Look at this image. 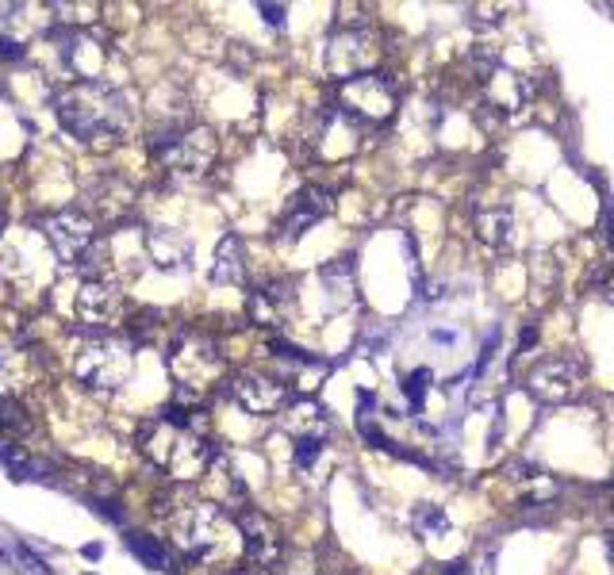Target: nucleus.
Instances as JSON below:
<instances>
[{
  "instance_id": "0eeeda50",
  "label": "nucleus",
  "mask_w": 614,
  "mask_h": 575,
  "mask_svg": "<svg viewBox=\"0 0 614 575\" xmlns=\"http://www.w3.org/2000/svg\"><path fill=\"white\" fill-rule=\"evenodd\" d=\"M376 62H380V39H376L368 27H346V31L326 39L323 65H326L331 77L354 81V77H361V73H373Z\"/></svg>"
},
{
  "instance_id": "473e14b6",
  "label": "nucleus",
  "mask_w": 614,
  "mask_h": 575,
  "mask_svg": "<svg viewBox=\"0 0 614 575\" xmlns=\"http://www.w3.org/2000/svg\"><path fill=\"white\" fill-rule=\"evenodd\" d=\"M603 295L614 303V269H607V273H603Z\"/></svg>"
},
{
  "instance_id": "393cba45",
  "label": "nucleus",
  "mask_w": 614,
  "mask_h": 575,
  "mask_svg": "<svg viewBox=\"0 0 614 575\" xmlns=\"http://www.w3.org/2000/svg\"><path fill=\"white\" fill-rule=\"evenodd\" d=\"M0 464H4L8 475H12V480H20V483L39 480V464L23 453L20 445H12V441H0Z\"/></svg>"
},
{
  "instance_id": "4be33fe9",
  "label": "nucleus",
  "mask_w": 614,
  "mask_h": 575,
  "mask_svg": "<svg viewBox=\"0 0 614 575\" xmlns=\"http://www.w3.org/2000/svg\"><path fill=\"white\" fill-rule=\"evenodd\" d=\"M476 234L480 242L491 245V250H507V245L514 242V219L511 211L495 208V211H480L476 215Z\"/></svg>"
},
{
  "instance_id": "f704fd0d",
  "label": "nucleus",
  "mask_w": 614,
  "mask_h": 575,
  "mask_svg": "<svg viewBox=\"0 0 614 575\" xmlns=\"http://www.w3.org/2000/svg\"><path fill=\"white\" fill-rule=\"evenodd\" d=\"M81 553H85V560H100V556H104V545H85Z\"/></svg>"
},
{
  "instance_id": "72a5a7b5",
  "label": "nucleus",
  "mask_w": 614,
  "mask_h": 575,
  "mask_svg": "<svg viewBox=\"0 0 614 575\" xmlns=\"http://www.w3.org/2000/svg\"><path fill=\"white\" fill-rule=\"evenodd\" d=\"M534 341H538V330H534V326H526V330H522V338H519V349H530Z\"/></svg>"
},
{
  "instance_id": "c85d7f7f",
  "label": "nucleus",
  "mask_w": 614,
  "mask_h": 575,
  "mask_svg": "<svg viewBox=\"0 0 614 575\" xmlns=\"http://www.w3.org/2000/svg\"><path fill=\"white\" fill-rule=\"evenodd\" d=\"M319 453H323V438H296V449H292V456H296V468H307L319 460Z\"/></svg>"
},
{
  "instance_id": "c756f323",
  "label": "nucleus",
  "mask_w": 614,
  "mask_h": 575,
  "mask_svg": "<svg viewBox=\"0 0 614 575\" xmlns=\"http://www.w3.org/2000/svg\"><path fill=\"white\" fill-rule=\"evenodd\" d=\"M88 506H93L96 514H104L108 522H123V510L119 503H112V499H88Z\"/></svg>"
},
{
  "instance_id": "6ab92c4d",
  "label": "nucleus",
  "mask_w": 614,
  "mask_h": 575,
  "mask_svg": "<svg viewBox=\"0 0 614 575\" xmlns=\"http://www.w3.org/2000/svg\"><path fill=\"white\" fill-rule=\"evenodd\" d=\"M146 253L154 257V265L161 269H181L188 257H192V245H188L185 234L161 226V230H146Z\"/></svg>"
},
{
  "instance_id": "bb28decb",
  "label": "nucleus",
  "mask_w": 614,
  "mask_h": 575,
  "mask_svg": "<svg viewBox=\"0 0 614 575\" xmlns=\"http://www.w3.org/2000/svg\"><path fill=\"white\" fill-rule=\"evenodd\" d=\"M430 380H434L430 368H415V372L403 376V395H407V402H411V407H422V402H427Z\"/></svg>"
},
{
  "instance_id": "7ed1b4c3",
  "label": "nucleus",
  "mask_w": 614,
  "mask_h": 575,
  "mask_svg": "<svg viewBox=\"0 0 614 575\" xmlns=\"http://www.w3.org/2000/svg\"><path fill=\"white\" fill-rule=\"evenodd\" d=\"M138 449H142V456L150 460L158 472H166L169 480H177V483L200 480V475L208 472L211 456H215L200 433L181 430V426L166 422V418H158V414L146 418V422L138 426Z\"/></svg>"
},
{
  "instance_id": "9b49d317",
  "label": "nucleus",
  "mask_w": 614,
  "mask_h": 575,
  "mask_svg": "<svg viewBox=\"0 0 614 575\" xmlns=\"http://www.w3.org/2000/svg\"><path fill=\"white\" fill-rule=\"evenodd\" d=\"M131 208H135V184L116 177V172H100L85 188V215L93 223L100 219L104 226H119L131 215Z\"/></svg>"
},
{
  "instance_id": "20e7f679",
  "label": "nucleus",
  "mask_w": 614,
  "mask_h": 575,
  "mask_svg": "<svg viewBox=\"0 0 614 575\" xmlns=\"http://www.w3.org/2000/svg\"><path fill=\"white\" fill-rule=\"evenodd\" d=\"M166 368L177 380L173 402L177 407H188V410H200L211 384H219V376H223V353H219V345L208 334L177 330V338L166 349Z\"/></svg>"
},
{
  "instance_id": "cd10ccee",
  "label": "nucleus",
  "mask_w": 614,
  "mask_h": 575,
  "mask_svg": "<svg viewBox=\"0 0 614 575\" xmlns=\"http://www.w3.org/2000/svg\"><path fill=\"white\" fill-rule=\"evenodd\" d=\"M411 522H415V529H419V533H441L449 525L446 514H441V506H434V503H419V506H415Z\"/></svg>"
},
{
  "instance_id": "2eb2a0df",
  "label": "nucleus",
  "mask_w": 614,
  "mask_h": 575,
  "mask_svg": "<svg viewBox=\"0 0 614 575\" xmlns=\"http://www.w3.org/2000/svg\"><path fill=\"white\" fill-rule=\"evenodd\" d=\"M250 318L258 326H269V330H276V326H288V318L296 315V284L292 280H269L261 284L258 292H250Z\"/></svg>"
},
{
  "instance_id": "aec40b11",
  "label": "nucleus",
  "mask_w": 614,
  "mask_h": 575,
  "mask_svg": "<svg viewBox=\"0 0 614 575\" xmlns=\"http://www.w3.org/2000/svg\"><path fill=\"white\" fill-rule=\"evenodd\" d=\"M211 280L215 284H242L246 280V253L239 234H223L215 245V261H211Z\"/></svg>"
},
{
  "instance_id": "5701e85b",
  "label": "nucleus",
  "mask_w": 614,
  "mask_h": 575,
  "mask_svg": "<svg viewBox=\"0 0 614 575\" xmlns=\"http://www.w3.org/2000/svg\"><path fill=\"white\" fill-rule=\"evenodd\" d=\"M203 475H211V487H215L219 491V495H223V506H231V503H242V499H246V483L239 480V472H234V468L231 464H227V460L223 456H211V464H208V472H203Z\"/></svg>"
},
{
  "instance_id": "b1692460",
  "label": "nucleus",
  "mask_w": 614,
  "mask_h": 575,
  "mask_svg": "<svg viewBox=\"0 0 614 575\" xmlns=\"http://www.w3.org/2000/svg\"><path fill=\"white\" fill-rule=\"evenodd\" d=\"M46 8H51V12H58V23H62V27H69V31L88 27V23L100 15V4H96V0H73V4L54 0V4H46Z\"/></svg>"
},
{
  "instance_id": "c9c22d12",
  "label": "nucleus",
  "mask_w": 614,
  "mask_h": 575,
  "mask_svg": "<svg viewBox=\"0 0 614 575\" xmlns=\"http://www.w3.org/2000/svg\"><path fill=\"white\" fill-rule=\"evenodd\" d=\"M4 226H8V200H4V192H0V234H4Z\"/></svg>"
},
{
  "instance_id": "4c0bfd02",
  "label": "nucleus",
  "mask_w": 614,
  "mask_h": 575,
  "mask_svg": "<svg viewBox=\"0 0 614 575\" xmlns=\"http://www.w3.org/2000/svg\"><path fill=\"white\" fill-rule=\"evenodd\" d=\"M446 575H465V564H449V571Z\"/></svg>"
},
{
  "instance_id": "e433bc0d",
  "label": "nucleus",
  "mask_w": 614,
  "mask_h": 575,
  "mask_svg": "<svg viewBox=\"0 0 614 575\" xmlns=\"http://www.w3.org/2000/svg\"><path fill=\"white\" fill-rule=\"evenodd\" d=\"M607 238H610V245H614V208L607 203Z\"/></svg>"
},
{
  "instance_id": "f257e3e1",
  "label": "nucleus",
  "mask_w": 614,
  "mask_h": 575,
  "mask_svg": "<svg viewBox=\"0 0 614 575\" xmlns=\"http://www.w3.org/2000/svg\"><path fill=\"white\" fill-rule=\"evenodd\" d=\"M58 123L69 130L77 142L100 146V142H119L135 123V104L123 88L108 81H69L54 96Z\"/></svg>"
},
{
  "instance_id": "412c9836",
  "label": "nucleus",
  "mask_w": 614,
  "mask_h": 575,
  "mask_svg": "<svg viewBox=\"0 0 614 575\" xmlns=\"http://www.w3.org/2000/svg\"><path fill=\"white\" fill-rule=\"evenodd\" d=\"M123 545H127V553L135 556L142 568L169 571V553H166V545H161V537H150V533H142V529H131L127 537H123Z\"/></svg>"
},
{
  "instance_id": "4468645a",
  "label": "nucleus",
  "mask_w": 614,
  "mask_h": 575,
  "mask_svg": "<svg viewBox=\"0 0 614 575\" xmlns=\"http://www.w3.org/2000/svg\"><path fill=\"white\" fill-rule=\"evenodd\" d=\"M239 522V537H242V548L250 556V564H261V568H281L284 560V541H281V529L269 522L261 510L246 506V510L234 518Z\"/></svg>"
},
{
  "instance_id": "f8f14e48",
  "label": "nucleus",
  "mask_w": 614,
  "mask_h": 575,
  "mask_svg": "<svg viewBox=\"0 0 614 575\" xmlns=\"http://www.w3.org/2000/svg\"><path fill=\"white\" fill-rule=\"evenodd\" d=\"M123 315H127V303H123V292L112 280H85L81 284L77 318L93 334H112V326H119Z\"/></svg>"
},
{
  "instance_id": "39448f33",
  "label": "nucleus",
  "mask_w": 614,
  "mask_h": 575,
  "mask_svg": "<svg viewBox=\"0 0 614 575\" xmlns=\"http://www.w3.org/2000/svg\"><path fill=\"white\" fill-rule=\"evenodd\" d=\"M150 154L161 169L181 172V177H200V172L211 169V161L219 154V142H215V130L211 127L173 123V127H161L150 138Z\"/></svg>"
},
{
  "instance_id": "ddd939ff",
  "label": "nucleus",
  "mask_w": 614,
  "mask_h": 575,
  "mask_svg": "<svg viewBox=\"0 0 614 575\" xmlns=\"http://www.w3.org/2000/svg\"><path fill=\"white\" fill-rule=\"evenodd\" d=\"M580 380H584V372H580L576 360H568V357H542L526 372V391L538 402H568L580 391Z\"/></svg>"
},
{
  "instance_id": "f03ea898",
  "label": "nucleus",
  "mask_w": 614,
  "mask_h": 575,
  "mask_svg": "<svg viewBox=\"0 0 614 575\" xmlns=\"http://www.w3.org/2000/svg\"><path fill=\"white\" fill-rule=\"evenodd\" d=\"M158 514L169 518V537L188 560L215 564L234 556L239 522H231V514L219 503H181V506H166Z\"/></svg>"
},
{
  "instance_id": "a211bd4d",
  "label": "nucleus",
  "mask_w": 614,
  "mask_h": 575,
  "mask_svg": "<svg viewBox=\"0 0 614 575\" xmlns=\"http://www.w3.org/2000/svg\"><path fill=\"white\" fill-rule=\"evenodd\" d=\"M319 280H323V299L331 311H346L357 303V284H354V265L349 261H334V265H326L323 273H319Z\"/></svg>"
},
{
  "instance_id": "1a4fd4ad",
  "label": "nucleus",
  "mask_w": 614,
  "mask_h": 575,
  "mask_svg": "<svg viewBox=\"0 0 614 575\" xmlns=\"http://www.w3.org/2000/svg\"><path fill=\"white\" fill-rule=\"evenodd\" d=\"M231 395L239 399V407H246L250 414H281L292 402V388L273 372H261V368H242L231 380Z\"/></svg>"
},
{
  "instance_id": "2f4dec72",
  "label": "nucleus",
  "mask_w": 614,
  "mask_h": 575,
  "mask_svg": "<svg viewBox=\"0 0 614 575\" xmlns=\"http://www.w3.org/2000/svg\"><path fill=\"white\" fill-rule=\"evenodd\" d=\"M234 575H281V571H276V568H261V564H242Z\"/></svg>"
},
{
  "instance_id": "dca6fc26",
  "label": "nucleus",
  "mask_w": 614,
  "mask_h": 575,
  "mask_svg": "<svg viewBox=\"0 0 614 575\" xmlns=\"http://www.w3.org/2000/svg\"><path fill=\"white\" fill-rule=\"evenodd\" d=\"M326 211H331V192H326V188H319V184L300 188V192L288 200L284 215H281V238H284V242L304 238L307 230L326 215Z\"/></svg>"
},
{
  "instance_id": "6e6552de",
  "label": "nucleus",
  "mask_w": 614,
  "mask_h": 575,
  "mask_svg": "<svg viewBox=\"0 0 614 575\" xmlns=\"http://www.w3.org/2000/svg\"><path fill=\"white\" fill-rule=\"evenodd\" d=\"M399 108V96L384 73H361L342 81V111L354 123H388Z\"/></svg>"
},
{
  "instance_id": "7c9ffc66",
  "label": "nucleus",
  "mask_w": 614,
  "mask_h": 575,
  "mask_svg": "<svg viewBox=\"0 0 614 575\" xmlns=\"http://www.w3.org/2000/svg\"><path fill=\"white\" fill-rule=\"evenodd\" d=\"M258 12L265 15V23H273V27H284V8H281V4H258Z\"/></svg>"
},
{
  "instance_id": "9d476101",
  "label": "nucleus",
  "mask_w": 614,
  "mask_h": 575,
  "mask_svg": "<svg viewBox=\"0 0 614 575\" xmlns=\"http://www.w3.org/2000/svg\"><path fill=\"white\" fill-rule=\"evenodd\" d=\"M43 230H46V242H51L54 253H58V261H65V265H77V261L85 257V250L96 242V223L81 208L54 211V215L43 223Z\"/></svg>"
},
{
  "instance_id": "a878e982",
  "label": "nucleus",
  "mask_w": 614,
  "mask_h": 575,
  "mask_svg": "<svg viewBox=\"0 0 614 575\" xmlns=\"http://www.w3.org/2000/svg\"><path fill=\"white\" fill-rule=\"evenodd\" d=\"M27 430H31L27 410H23L15 399L0 395V441L4 438H20V433H27Z\"/></svg>"
},
{
  "instance_id": "423d86ee",
  "label": "nucleus",
  "mask_w": 614,
  "mask_h": 575,
  "mask_svg": "<svg viewBox=\"0 0 614 575\" xmlns=\"http://www.w3.org/2000/svg\"><path fill=\"white\" fill-rule=\"evenodd\" d=\"M131 372H135V341L119 334H93V341L73 360V376L93 391H119Z\"/></svg>"
},
{
  "instance_id": "f3484780",
  "label": "nucleus",
  "mask_w": 614,
  "mask_h": 575,
  "mask_svg": "<svg viewBox=\"0 0 614 575\" xmlns=\"http://www.w3.org/2000/svg\"><path fill=\"white\" fill-rule=\"evenodd\" d=\"M480 93H484L488 108H495L499 115H514V111H522V104H526V85H522V77L514 69H503V65H484Z\"/></svg>"
}]
</instances>
